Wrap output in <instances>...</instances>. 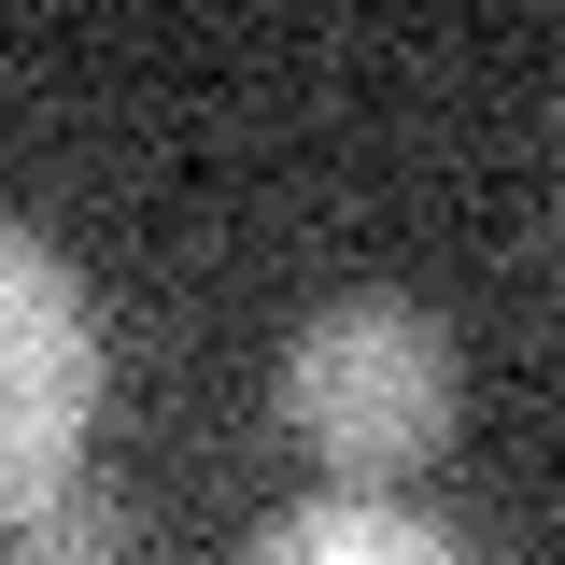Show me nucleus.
<instances>
[{
    "label": "nucleus",
    "mask_w": 565,
    "mask_h": 565,
    "mask_svg": "<svg viewBox=\"0 0 565 565\" xmlns=\"http://www.w3.org/2000/svg\"><path fill=\"white\" fill-rule=\"evenodd\" d=\"M282 424L340 467V494H396L452 438V326L411 297H326L282 340Z\"/></svg>",
    "instance_id": "1"
},
{
    "label": "nucleus",
    "mask_w": 565,
    "mask_h": 565,
    "mask_svg": "<svg viewBox=\"0 0 565 565\" xmlns=\"http://www.w3.org/2000/svg\"><path fill=\"white\" fill-rule=\"evenodd\" d=\"M85 424H99V311L57 269V241L0 226V523L85 481Z\"/></svg>",
    "instance_id": "2"
},
{
    "label": "nucleus",
    "mask_w": 565,
    "mask_h": 565,
    "mask_svg": "<svg viewBox=\"0 0 565 565\" xmlns=\"http://www.w3.org/2000/svg\"><path fill=\"white\" fill-rule=\"evenodd\" d=\"M241 565H467V552H452L424 509H396V494H311V509H282Z\"/></svg>",
    "instance_id": "3"
},
{
    "label": "nucleus",
    "mask_w": 565,
    "mask_h": 565,
    "mask_svg": "<svg viewBox=\"0 0 565 565\" xmlns=\"http://www.w3.org/2000/svg\"><path fill=\"white\" fill-rule=\"evenodd\" d=\"M14 565H128V509L57 481L43 509H14Z\"/></svg>",
    "instance_id": "4"
}]
</instances>
